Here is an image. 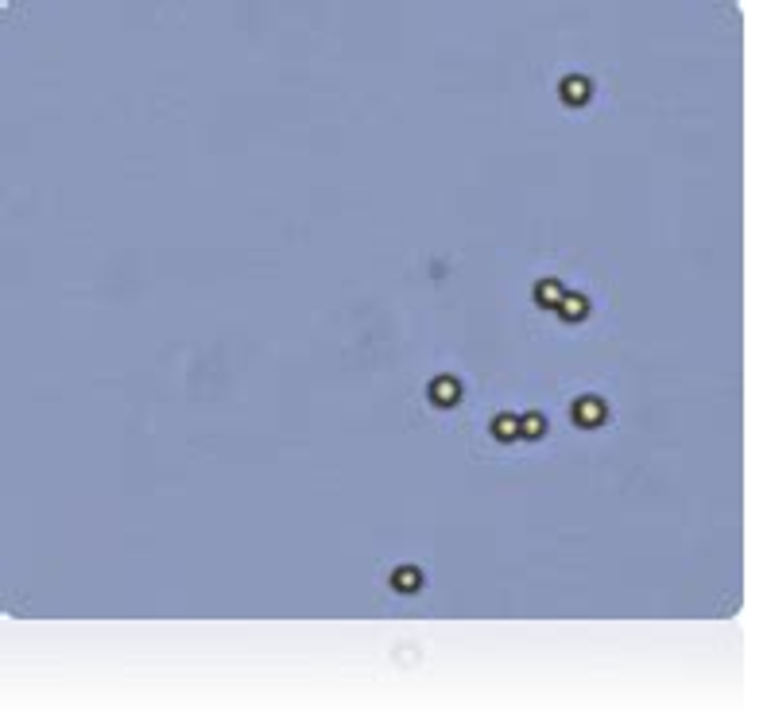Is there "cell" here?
Segmentation results:
<instances>
[{
  "instance_id": "obj_1",
  "label": "cell",
  "mask_w": 767,
  "mask_h": 728,
  "mask_svg": "<svg viewBox=\"0 0 767 728\" xmlns=\"http://www.w3.org/2000/svg\"><path fill=\"white\" fill-rule=\"evenodd\" d=\"M430 399L438 407H453L461 399V387H458V380H450V376H442V380H434L430 384Z\"/></svg>"
},
{
  "instance_id": "obj_2",
  "label": "cell",
  "mask_w": 767,
  "mask_h": 728,
  "mask_svg": "<svg viewBox=\"0 0 767 728\" xmlns=\"http://www.w3.org/2000/svg\"><path fill=\"white\" fill-rule=\"evenodd\" d=\"M574 419H578V426H597L601 419H605V407L597 403V399H581V403L574 407Z\"/></svg>"
},
{
  "instance_id": "obj_3",
  "label": "cell",
  "mask_w": 767,
  "mask_h": 728,
  "mask_svg": "<svg viewBox=\"0 0 767 728\" xmlns=\"http://www.w3.org/2000/svg\"><path fill=\"white\" fill-rule=\"evenodd\" d=\"M562 97H566L570 105H581V101H589V81H586V78H566V81H562Z\"/></svg>"
},
{
  "instance_id": "obj_4",
  "label": "cell",
  "mask_w": 767,
  "mask_h": 728,
  "mask_svg": "<svg viewBox=\"0 0 767 728\" xmlns=\"http://www.w3.org/2000/svg\"><path fill=\"white\" fill-rule=\"evenodd\" d=\"M535 295H539V306H551V310H558L562 298H566V295H562V287H558V283H551V279H542Z\"/></svg>"
},
{
  "instance_id": "obj_5",
  "label": "cell",
  "mask_w": 767,
  "mask_h": 728,
  "mask_svg": "<svg viewBox=\"0 0 767 728\" xmlns=\"http://www.w3.org/2000/svg\"><path fill=\"white\" fill-rule=\"evenodd\" d=\"M586 310H589V306H586V298H581V295H566V298H562V306H558V314L566 318V322L586 318Z\"/></svg>"
},
{
  "instance_id": "obj_6",
  "label": "cell",
  "mask_w": 767,
  "mask_h": 728,
  "mask_svg": "<svg viewBox=\"0 0 767 728\" xmlns=\"http://www.w3.org/2000/svg\"><path fill=\"white\" fill-rule=\"evenodd\" d=\"M492 434H496L500 442H512V438H519V419H515V414H500L496 423H492Z\"/></svg>"
},
{
  "instance_id": "obj_7",
  "label": "cell",
  "mask_w": 767,
  "mask_h": 728,
  "mask_svg": "<svg viewBox=\"0 0 767 728\" xmlns=\"http://www.w3.org/2000/svg\"><path fill=\"white\" fill-rule=\"evenodd\" d=\"M419 581H423V577H419V569H396V574H391V585H396L399 593H415Z\"/></svg>"
},
{
  "instance_id": "obj_8",
  "label": "cell",
  "mask_w": 767,
  "mask_h": 728,
  "mask_svg": "<svg viewBox=\"0 0 767 728\" xmlns=\"http://www.w3.org/2000/svg\"><path fill=\"white\" fill-rule=\"evenodd\" d=\"M542 414H524V419H519V434H524V438H542Z\"/></svg>"
}]
</instances>
